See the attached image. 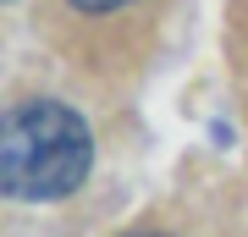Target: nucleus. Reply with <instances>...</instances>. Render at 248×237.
Returning a JSON list of instances; mask_svg holds the SVG:
<instances>
[{
	"label": "nucleus",
	"instance_id": "obj_1",
	"mask_svg": "<svg viewBox=\"0 0 248 237\" xmlns=\"http://www.w3.org/2000/svg\"><path fill=\"white\" fill-rule=\"evenodd\" d=\"M94 166V138L72 105L61 99H28L6 116L0 176L11 199H66Z\"/></svg>",
	"mask_w": 248,
	"mask_h": 237
},
{
	"label": "nucleus",
	"instance_id": "obj_3",
	"mask_svg": "<svg viewBox=\"0 0 248 237\" xmlns=\"http://www.w3.org/2000/svg\"><path fill=\"white\" fill-rule=\"evenodd\" d=\"M127 237H166V232H127Z\"/></svg>",
	"mask_w": 248,
	"mask_h": 237
},
{
	"label": "nucleus",
	"instance_id": "obj_2",
	"mask_svg": "<svg viewBox=\"0 0 248 237\" xmlns=\"http://www.w3.org/2000/svg\"><path fill=\"white\" fill-rule=\"evenodd\" d=\"M78 11H116V6H127V0H72Z\"/></svg>",
	"mask_w": 248,
	"mask_h": 237
}]
</instances>
